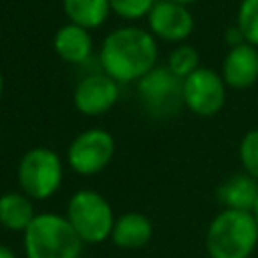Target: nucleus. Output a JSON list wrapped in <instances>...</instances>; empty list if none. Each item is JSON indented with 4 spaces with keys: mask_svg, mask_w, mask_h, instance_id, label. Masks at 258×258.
Returning a JSON list of instances; mask_svg holds the SVG:
<instances>
[{
    "mask_svg": "<svg viewBox=\"0 0 258 258\" xmlns=\"http://www.w3.org/2000/svg\"><path fill=\"white\" fill-rule=\"evenodd\" d=\"M157 0H109L111 12L123 20H139L147 18L149 10Z\"/></svg>",
    "mask_w": 258,
    "mask_h": 258,
    "instance_id": "20",
    "label": "nucleus"
},
{
    "mask_svg": "<svg viewBox=\"0 0 258 258\" xmlns=\"http://www.w3.org/2000/svg\"><path fill=\"white\" fill-rule=\"evenodd\" d=\"M194 26L196 20L189 8L171 0H157L147 14V30L155 40L159 38L171 44H181L191 36Z\"/></svg>",
    "mask_w": 258,
    "mask_h": 258,
    "instance_id": "9",
    "label": "nucleus"
},
{
    "mask_svg": "<svg viewBox=\"0 0 258 258\" xmlns=\"http://www.w3.org/2000/svg\"><path fill=\"white\" fill-rule=\"evenodd\" d=\"M52 48L56 56L69 64H83L93 52L91 30L77 26L73 22L62 24L52 36Z\"/></svg>",
    "mask_w": 258,
    "mask_h": 258,
    "instance_id": "12",
    "label": "nucleus"
},
{
    "mask_svg": "<svg viewBox=\"0 0 258 258\" xmlns=\"http://www.w3.org/2000/svg\"><path fill=\"white\" fill-rule=\"evenodd\" d=\"M62 10L69 22L87 30L99 28L111 14L109 0H62Z\"/></svg>",
    "mask_w": 258,
    "mask_h": 258,
    "instance_id": "16",
    "label": "nucleus"
},
{
    "mask_svg": "<svg viewBox=\"0 0 258 258\" xmlns=\"http://www.w3.org/2000/svg\"><path fill=\"white\" fill-rule=\"evenodd\" d=\"M119 83L105 73H91L83 77L73 91V105L87 117L109 113L119 101Z\"/></svg>",
    "mask_w": 258,
    "mask_h": 258,
    "instance_id": "10",
    "label": "nucleus"
},
{
    "mask_svg": "<svg viewBox=\"0 0 258 258\" xmlns=\"http://www.w3.org/2000/svg\"><path fill=\"white\" fill-rule=\"evenodd\" d=\"M238 153H240V163L244 173H248L258 181V127L244 133Z\"/></svg>",
    "mask_w": 258,
    "mask_h": 258,
    "instance_id": "19",
    "label": "nucleus"
},
{
    "mask_svg": "<svg viewBox=\"0 0 258 258\" xmlns=\"http://www.w3.org/2000/svg\"><path fill=\"white\" fill-rule=\"evenodd\" d=\"M228 89L246 91L258 81V48L244 42L228 48L222 71H220Z\"/></svg>",
    "mask_w": 258,
    "mask_h": 258,
    "instance_id": "11",
    "label": "nucleus"
},
{
    "mask_svg": "<svg viewBox=\"0 0 258 258\" xmlns=\"http://www.w3.org/2000/svg\"><path fill=\"white\" fill-rule=\"evenodd\" d=\"M64 179V163L60 155L44 145L28 149L16 167V181L22 194L34 202L52 198Z\"/></svg>",
    "mask_w": 258,
    "mask_h": 258,
    "instance_id": "4",
    "label": "nucleus"
},
{
    "mask_svg": "<svg viewBox=\"0 0 258 258\" xmlns=\"http://www.w3.org/2000/svg\"><path fill=\"white\" fill-rule=\"evenodd\" d=\"M183 105L198 117H212L222 111L228 87L222 75L210 67H200L181 83Z\"/></svg>",
    "mask_w": 258,
    "mask_h": 258,
    "instance_id": "8",
    "label": "nucleus"
},
{
    "mask_svg": "<svg viewBox=\"0 0 258 258\" xmlns=\"http://www.w3.org/2000/svg\"><path fill=\"white\" fill-rule=\"evenodd\" d=\"M115 155V139L107 129L89 127L81 131L67 149V163L79 175L101 173Z\"/></svg>",
    "mask_w": 258,
    "mask_h": 258,
    "instance_id": "7",
    "label": "nucleus"
},
{
    "mask_svg": "<svg viewBox=\"0 0 258 258\" xmlns=\"http://www.w3.org/2000/svg\"><path fill=\"white\" fill-rule=\"evenodd\" d=\"M99 62L103 73L119 85L137 83L157 67V40L147 28L119 26L105 36Z\"/></svg>",
    "mask_w": 258,
    "mask_h": 258,
    "instance_id": "1",
    "label": "nucleus"
},
{
    "mask_svg": "<svg viewBox=\"0 0 258 258\" xmlns=\"http://www.w3.org/2000/svg\"><path fill=\"white\" fill-rule=\"evenodd\" d=\"M4 95V75H2V69H0V99Z\"/></svg>",
    "mask_w": 258,
    "mask_h": 258,
    "instance_id": "24",
    "label": "nucleus"
},
{
    "mask_svg": "<svg viewBox=\"0 0 258 258\" xmlns=\"http://www.w3.org/2000/svg\"><path fill=\"white\" fill-rule=\"evenodd\" d=\"M250 214H252V216L256 218V222H258V194H256V200H254V206H252Z\"/></svg>",
    "mask_w": 258,
    "mask_h": 258,
    "instance_id": "23",
    "label": "nucleus"
},
{
    "mask_svg": "<svg viewBox=\"0 0 258 258\" xmlns=\"http://www.w3.org/2000/svg\"><path fill=\"white\" fill-rule=\"evenodd\" d=\"M224 40H226V44H228L230 48L246 42V38H244L242 30L238 28V24H236V22H234L232 26H228V28H226V32H224Z\"/></svg>",
    "mask_w": 258,
    "mask_h": 258,
    "instance_id": "21",
    "label": "nucleus"
},
{
    "mask_svg": "<svg viewBox=\"0 0 258 258\" xmlns=\"http://www.w3.org/2000/svg\"><path fill=\"white\" fill-rule=\"evenodd\" d=\"M258 246V222L250 212L222 210L206 230L210 258H250Z\"/></svg>",
    "mask_w": 258,
    "mask_h": 258,
    "instance_id": "2",
    "label": "nucleus"
},
{
    "mask_svg": "<svg viewBox=\"0 0 258 258\" xmlns=\"http://www.w3.org/2000/svg\"><path fill=\"white\" fill-rule=\"evenodd\" d=\"M256 194H258V181L248 173L230 175L218 185L216 191L218 202L222 204L224 210H240V212L252 210Z\"/></svg>",
    "mask_w": 258,
    "mask_h": 258,
    "instance_id": "14",
    "label": "nucleus"
},
{
    "mask_svg": "<svg viewBox=\"0 0 258 258\" xmlns=\"http://www.w3.org/2000/svg\"><path fill=\"white\" fill-rule=\"evenodd\" d=\"M177 79H187L191 73H196L202 64H200V52L196 50V46L181 42L175 44V48L169 52L167 56V64H165Z\"/></svg>",
    "mask_w": 258,
    "mask_h": 258,
    "instance_id": "17",
    "label": "nucleus"
},
{
    "mask_svg": "<svg viewBox=\"0 0 258 258\" xmlns=\"http://www.w3.org/2000/svg\"><path fill=\"white\" fill-rule=\"evenodd\" d=\"M171 2H177V4H183V6H189V4H196L198 0H171Z\"/></svg>",
    "mask_w": 258,
    "mask_h": 258,
    "instance_id": "25",
    "label": "nucleus"
},
{
    "mask_svg": "<svg viewBox=\"0 0 258 258\" xmlns=\"http://www.w3.org/2000/svg\"><path fill=\"white\" fill-rule=\"evenodd\" d=\"M26 258H81L85 242L67 216L40 212L22 234Z\"/></svg>",
    "mask_w": 258,
    "mask_h": 258,
    "instance_id": "3",
    "label": "nucleus"
},
{
    "mask_svg": "<svg viewBox=\"0 0 258 258\" xmlns=\"http://www.w3.org/2000/svg\"><path fill=\"white\" fill-rule=\"evenodd\" d=\"M236 24L242 30L246 42L258 48V0H240Z\"/></svg>",
    "mask_w": 258,
    "mask_h": 258,
    "instance_id": "18",
    "label": "nucleus"
},
{
    "mask_svg": "<svg viewBox=\"0 0 258 258\" xmlns=\"http://www.w3.org/2000/svg\"><path fill=\"white\" fill-rule=\"evenodd\" d=\"M153 238V224L141 212H125L115 218L111 242L123 250H139Z\"/></svg>",
    "mask_w": 258,
    "mask_h": 258,
    "instance_id": "13",
    "label": "nucleus"
},
{
    "mask_svg": "<svg viewBox=\"0 0 258 258\" xmlns=\"http://www.w3.org/2000/svg\"><path fill=\"white\" fill-rule=\"evenodd\" d=\"M0 258H18V256H16V252H14L10 246L0 244Z\"/></svg>",
    "mask_w": 258,
    "mask_h": 258,
    "instance_id": "22",
    "label": "nucleus"
},
{
    "mask_svg": "<svg viewBox=\"0 0 258 258\" xmlns=\"http://www.w3.org/2000/svg\"><path fill=\"white\" fill-rule=\"evenodd\" d=\"M34 200H30L26 194L18 191H6L0 196V226L8 232H26V228L36 218Z\"/></svg>",
    "mask_w": 258,
    "mask_h": 258,
    "instance_id": "15",
    "label": "nucleus"
},
{
    "mask_svg": "<svg viewBox=\"0 0 258 258\" xmlns=\"http://www.w3.org/2000/svg\"><path fill=\"white\" fill-rule=\"evenodd\" d=\"M181 79H177L167 67L151 69L143 79L137 81V95L147 111L155 119L173 117L183 107Z\"/></svg>",
    "mask_w": 258,
    "mask_h": 258,
    "instance_id": "6",
    "label": "nucleus"
},
{
    "mask_svg": "<svg viewBox=\"0 0 258 258\" xmlns=\"http://www.w3.org/2000/svg\"><path fill=\"white\" fill-rule=\"evenodd\" d=\"M67 220L85 244H101L111 238L115 214L105 196L95 189H79L67 204Z\"/></svg>",
    "mask_w": 258,
    "mask_h": 258,
    "instance_id": "5",
    "label": "nucleus"
}]
</instances>
